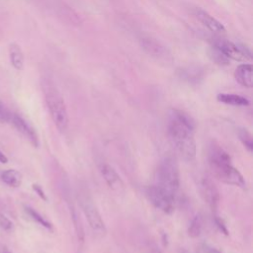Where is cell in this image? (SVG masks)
<instances>
[{"label": "cell", "mask_w": 253, "mask_h": 253, "mask_svg": "<svg viewBox=\"0 0 253 253\" xmlns=\"http://www.w3.org/2000/svg\"><path fill=\"white\" fill-rule=\"evenodd\" d=\"M195 122L186 113L173 110L168 124L170 141L180 157L191 162L196 157V142L194 138Z\"/></svg>", "instance_id": "1"}, {"label": "cell", "mask_w": 253, "mask_h": 253, "mask_svg": "<svg viewBox=\"0 0 253 253\" xmlns=\"http://www.w3.org/2000/svg\"><path fill=\"white\" fill-rule=\"evenodd\" d=\"M43 89L45 102L54 125L60 131H65L68 126V114L63 98L50 83H46Z\"/></svg>", "instance_id": "2"}, {"label": "cell", "mask_w": 253, "mask_h": 253, "mask_svg": "<svg viewBox=\"0 0 253 253\" xmlns=\"http://www.w3.org/2000/svg\"><path fill=\"white\" fill-rule=\"evenodd\" d=\"M156 178L157 186L175 196L180 184V175L177 162L172 156L164 157L160 161L156 171Z\"/></svg>", "instance_id": "3"}, {"label": "cell", "mask_w": 253, "mask_h": 253, "mask_svg": "<svg viewBox=\"0 0 253 253\" xmlns=\"http://www.w3.org/2000/svg\"><path fill=\"white\" fill-rule=\"evenodd\" d=\"M79 205L82 209V211L87 218V221L93 230L97 234H105L106 227L105 223L101 217L99 211L97 210L92 198L86 194V192H80L78 195Z\"/></svg>", "instance_id": "4"}, {"label": "cell", "mask_w": 253, "mask_h": 253, "mask_svg": "<svg viewBox=\"0 0 253 253\" xmlns=\"http://www.w3.org/2000/svg\"><path fill=\"white\" fill-rule=\"evenodd\" d=\"M145 195L156 209L165 213H171L174 211L175 196L166 192L157 185L148 186L145 189Z\"/></svg>", "instance_id": "5"}, {"label": "cell", "mask_w": 253, "mask_h": 253, "mask_svg": "<svg viewBox=\"0 0 253 253\" xmlns=\"http://www.w3.org/2000/svg\"><path fill=\"white\" fill-rule=\"evenodd\" d=\"M213 47L218 49L228 59L237 61H245L251 59V52L248 48L237 45L234 42L226 40H217L214 42Z\"/></svg>", "instance_id": "6"}, {"label": "cell", "mask_w": 253, "mask_h": 253, "mask_svg": "<svg viewBox=\"0 0 253 253\" xmlns=\"http://www.w3.org/2000/svg\"><path fill=\"white\" fill-rule=\"evenodd\" d=\"M211 168L214 176L221 182L240 188L245 187V181L243 179V176L236 168L231 165V163L221 164Z\"/></svg>", "instance_id": "7"}, {"label": "cell", "mask_w": 253, "mask_h": 253, "mask_svg": "<svg viewBox=\"0 0 253 253\" xmlns=\"http://www.w3.org/2000/svg\"><path fill=\"white\" fill-rule=\"evenodd\" d=\"M200 190L205 202L215 211L219 204V192L215 184L209 177H204L200 182Z\"/></svg>", "instance_id": "8"}, {"label": "cell", "mask_w": 253, "mask_h": 253, "mask_svg": "<svg viewBox=\"0 0 253 253\" xmlns=\"http://www.w3.org/2000/svg\"><path fill=\"white\" fill-rule=\"evenodd\" d=\"M10 123H12V125L22 134H24L35 146L39 145V138H38L36 130L21 116H19L17 114H12V118H11Z\"/></svg>", "instance_id": "9"}, {"label": "cell", "mask_w": 253, "mask_h": 253, "mask_svg": "<svg viewBox=\"0 0 253 253\" xmlns=\"http://www.w3.org/2000/svg\"><path fill=\"white\" fill-rule=\"evenodd\" d=\"M208 158H209V163L211 167L231 163L229 154L222 147H220L218 144L214 142L209 146Z\"/></svg>", "instance_id": "10"}, {"label": "cell", "mask_w": 253, "mask_h": 253, "mask_svg": "<svg viewBox=\"0 0 253 253\" xmlns=\"http://www.w3.org/2000/svg\"><path fill=\"white\" fill-rule=\"evenodd\" d=\"M194 14L196 18L210 31L214 33L225 32V28L223 27V25L220 22H218L216 19H214L212 16H211L208 12L204 11L203 9H200V8L195 9Z\"/></svg>", "instance_id": "11"}, {"label": "cell", "mask_w": 253, "mask_h": 253, "mask_svg": "<svg viewBox=\"0 0 253 253\" xmlns=\"http://www.w3.org/2000/svg\"><path fill=\"white\" fill-rule=\"evenodd\" d=\"M234 77L236 81L247 88L253 86V67L251 64L243 63L236 67L234 71Z\"/></svg>", "instance_id": "12"}, {"label": "cell", "mask_w": 253, "mask_h": 253, "mask_svg": "<svg viewBox=\"0 0 253 253\" xmlns=\"http://www.w3.org/2000/svg\"><path fill=\"white\" fill-rule=\"evenodd\" d=\"M101 174L108 184V186L112 189H119L122 185L123 182L121 180V177L117 173V171L109 164H103L100 168Z\"/></svg>", "instance_id": "13"}, {"label": "cell", "mask_w": 253, "mask_h": 253, "mask_svg": "<svg viewBox=\"0 0 253 253\" xmlns=\"http://www.w3.org/2000/svg\"><path fill=\"white\" fill-rule=\"evenodd\" d=\"M8 52L11 65L17 70H22L25 64V57L21 46L16 42H12L8 47Z\"/></svg>", "instance_id": "14"}, {"label": "cell", "mask_w": 253, "mask_h": 253, "mask_svg": "<svg viewBox=\"0 0 253 253\" xmlns=\"http://www.w3.org/2000/svg\"><path fill=\"white\" fill-rule=\"evenodd\" d=\"M1 180L6 185L17 188L22 184V174L16 169H7L1 173Z\"/></svg>", "instance_id": "15"}, {"label": "cell", "mask_w": 253, "mask_h": 253, "mask_svg": "<svg viewBox=\"0 0 253 253\" xmlns=\"http://www.w3.org/2000/svg\"><path fill=\"white\" fill-rule=\"evenodd\" d=\"M217 101L227 105H232V106H248L249 105V101L246 98L236 94H225V93L218 94Z\"/></svg>", "instance_id": "16"}, {"label": "cell", "mask_w": 253, "mask_h": 253, "mask_svg": "<svg viewBox=\"0 0 253 253\" xmlns=\"http://www.w3.org/2000/svg\"><path fill=\"white\" fill-rule=\"evenodd\" d=\"M143 48L149 53L154 56H161L165 54V50L162 45H160L157 42L152 41L150 39H143L142 40Z\"/></svg>", "instance_id": "17"}, {"label": "cell", "mask_w": 253, "mask_h": 253, "mask_svg": "<svg viewBox=\"0 0 253 253\" xmlns=\"http://www.w3.org/2000/svg\"><path fill=\"white\" fill-rule=\"evenodd\" d=\"M25 211L26 212L28 213V215L33 219L35 220L36 222H38L39 224H41L42 226L47 228V229H51V224L49 221H47L42 214H40L36 210L30 208V207H25Z\"/></svg>", "instance_id": "18"}, {"label": "cell", "mask_w": 253, "mask_h": 253, "mask_svg": "<svg viewBox=\"0 0 253 253\" xmlns=\"http://www.w3.org/2000/svg\"><path fill=\"white\" fill-rule=\"evenodd\" d=\"M202 217L200 214H197L194 216V218L191 220V223L188 228V234L189 236L195 238L198 237L201 234L202 231Z\"/></svg>", "instance_id": "19"}, {"label": "cell", "mask_w": 253, "mask_h": 253, "mask_svg": "<svg viewBox=\"0 0 253 253\" xmlns=\"http://www.w3.org/2000/svg\"><path fill=\"white\" fill-rule=\"evenodd\" d=\"M238 136L243 145L251 152L253 150V139L251 133L244 127L238 129Z\"/></svg>", "instance_id": "20"}, {"label": "cell", "mask_w": 253, "mask_h": 253, "mask_svg": "<svg viewBox=\"0 0 253 253\" xmlns=\"http://www.w3.org/2000/svg\"><path fill=\"white\" fill-rule=\"evenodd\" d=\"M12 118V113L6 108V106L0 101V123H10Z\"/></svg>", "instance_id": "21"}, {"label": "cell", "mask_w": 253, "mask_h": 253, "mask_svg": "<svg viewBox=\"0 0 253 253\" xmlns=\"http://www.w3.org/2000/svg\"><path fill=\"white\" fill-rule=\"evenodd\" d=\"M0 227L6 231H10L13 229L14 224L5 214L0 213Z\"/></svg>", "instance_id": "22"}, {"label": "cell", "mask_w": 253, "mask_h": 253, "mask_svg": "<svg viewBox=\"0 0 253 253\" xmlns=\"http://www.w3.org/2000/svg\"><path fill=\"white\" fill-rule=\"evenodd\" d=\"M212 58L213 60H215L217 63H227L228 62V58L225 57L218 49H216L215 47H212Z\"/></svg>", "instance_id": "23"}, {"label": "cell", "mask_w": 253, "mask_h": 253, "mask_svg": "<svg viewBox=\"0 0 253 253\" xmlns=\"http://www.w3.org/2000/svg\"><path fill=\"white\" fill-rule=\"evenodd\" d=\"M196 253H220L217 249L208 245V244H200L198 247H197V251Z\"/></svg>", "instance_id": "24"}, {"label": "cell", "mask_w": 253, "mask_h": 253, "mask_svg": "<svg viewBox=\"0 0 253 253\" xmlns=\"http://www.w3.org/2000/svg\"><path fill=\"white\" fill-rule=\"evenodd\" d=\"M215 223H216L217 227L219 228V230H220L221 232H223L225 235H227V234H228L227 228H226V226H225V224H224L223 220H222L220 217H218V216H215Z\"/></svg>", "instance_id": "25"}, {"label": "cell", "mask_w": 253, "mask_h": 253, "mask_svg": "<svg viewBox=\"0 0 253 253\" xmlns=\"http://www.w3.org/2000/svg\"><path fill=\"white\" fill-rule=\"evenodd\" d=\"M33 188H34V190L38 193V195H39L42 199L46 200V197H45V195H44V192L42 190V188H41L39 185H33Z\"/></svg>", "instance_id": "26"}, {"label": "cell", "mask_w": 253, "mask_h": 253, "mask_svg": "<svg viewBox=\"0 0 253 253\" xmlns=\"http://www.w3.org/2000/svg\"><path fill=\"white\" fill-rule=\"evenodd\" d=\"M0 162L3 163V164H5V163L8 162V157H7L1 150H0Z\"/></svg>", "instance_id": "27"}, {"label": "cell", "mask_w": 253, "mask_h": 253, "mask_svg": "<svg viewBox=\"0 0 253 253\" xmlns=\"http://www.w3.org/2000/svg\"><path fill=\"white\" fill-rule=\"evenodd\" d=\"M149 253H161V252L157 247H153V248H150Z\"/></svg>", "instance_id": "28"}, {"label": "cell", "mask_w": 253, "mask_h": 253, "mask_svg": "<svg viewBox=\"0 0 253 253\" xmlns=\"http://www.w3.org/2000/svg\"><path fill=\"white\" fill-rule=\"evenodd\" d=\"M178 253H190V252H188V251H187V250H185V249H180Z\"/></svg>", "instance_id": "29"}, {"label": "cell", "mask_w": 253, "mask_h": 253, "mask_svg": "<svg viewBox=\"0 0 253 253\" xmlns=\"http://www.w3.org/2000/svg\"><path fill=\"white\" fill-rule=\"evenodd\" d=\"M4 253H12V252L9 251L7 248H4Z\"/></svg>", "instance_id": "30"}]
</instances>
